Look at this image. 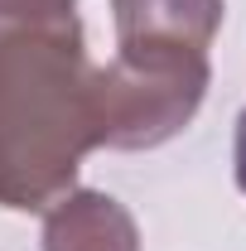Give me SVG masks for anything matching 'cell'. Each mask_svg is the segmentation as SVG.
Returning a JSON list of instances; mask_svg holds the SVG:
<instances>
[{"instance_id": "1", "label": "cell", "mask_w": 246, "mask_h": 251, "mask_svg": "<svg viewBox=\"0 0 246 251\" xmlns=\"http://www.w3.org/2000/svg\"><path fill=\"white\" fill-rule=\"evenodd\" d=\"M92 77L82 25L0 39V208L44 213L73 188L101 145Z\"/></svg>"}, {"instance_id": "2", "label": "cell", "mask_w": 246, "mask_h": 251, "mask_svg": "<svg viewBox=\"0 0 246 251\" xmlns=\"http://www.w3.org/2000/svg\"><path fill=\"white\" fill-rule=\"evenodd\" d=\"M208 77V49L154 39L116 44V58L92 77L97 140L106 150H154L174 140L198 116Z\"/></svg>"}, {"instance_id": "3", "label": "cell", "mask_w": 246, "mask_h": 251, "mask_svg": "<svg viewBox=\"0 0 246 251\" xmlns=\"http://www.w3.org/2000/svg\"><path fill=\"white\" fill-rule=\"evenodd\" d=\"M44 251H140V232L111 193L68 188L44 208Z\"/></svg>"}, {"instance_id": "4", "label": "cell", "mask_w": 246, "mask_h": 251, "mask_svg": "<svg viewBox=\"0 0 246 251\" xmlns=\"http://www.w3.org/2000/svg\"><path fill=\"white\" fill-rule=\"evenodd\" d=\"M116 44L154 39V44H188L208 49L222 25V0H111Z\"/></svg>"}, {"instance_id": "5", "label": "cell", "mask_w": 246, "mask_h": 251, "mask_svg": "<svg viewBox=\"0 0 246 251\" xmlns=\"http://www.w3.org/2000/svg\"><path fill=\"white\" fill-rule=\"evenodd\" d=\"M77 25V0H0V39L25 29H68Z\"/></svg>"}, {"instance_id": "6", "label": "cell", "mask_w": 246, "mask_h": 251, "mask_svg": "<svg viewBox=\"0 0 246 251\" xmlns=\"http://www.w3.org/2000/svg\"><path fill=\"white\" fill-rule=\"evenodd\" d=\"M232 164H237V184L246 193V111L237 116V140H232Z\"/></svg>"}]
</instances>
